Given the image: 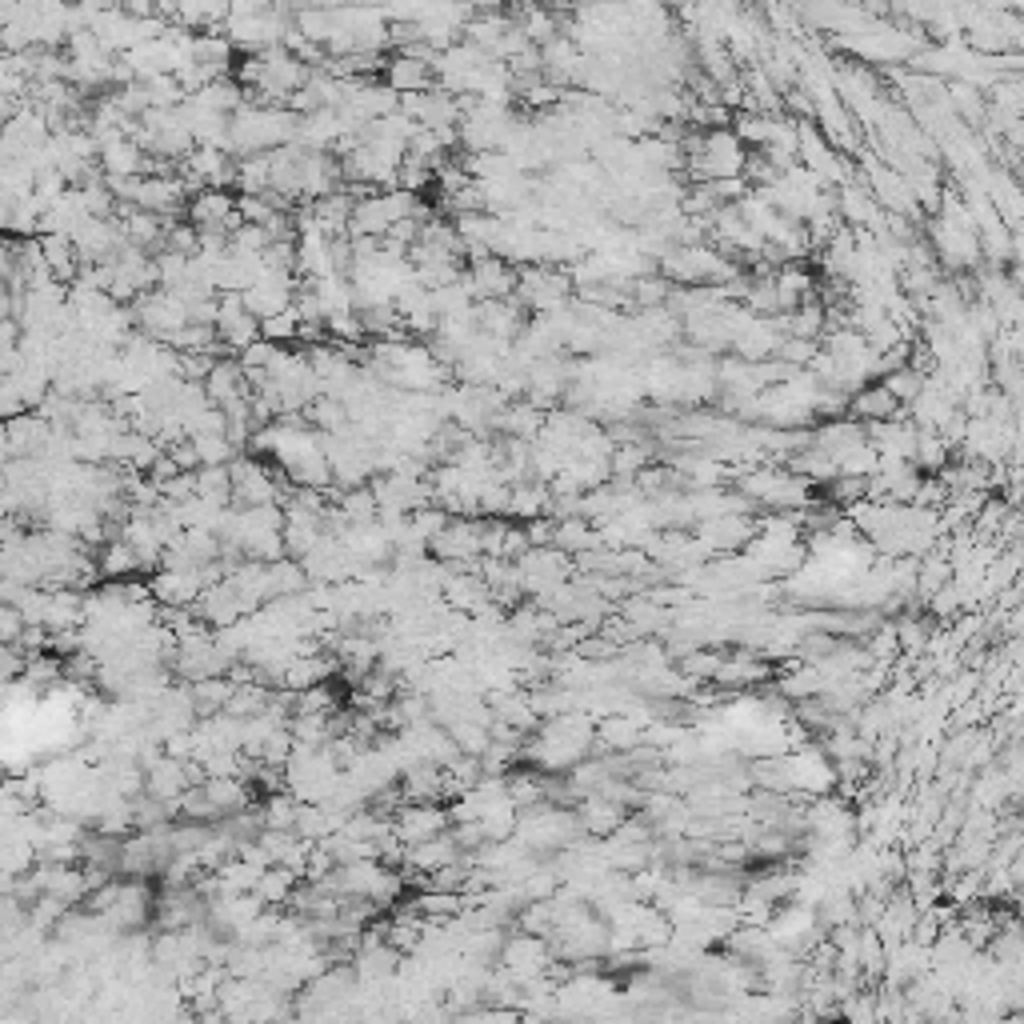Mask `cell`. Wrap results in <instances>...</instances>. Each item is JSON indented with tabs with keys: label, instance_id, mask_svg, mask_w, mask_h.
<instances>
[{
	"label": "cell",
	"instance_id": "obj_1",
	"mask_svg": "<svg viewBox=\"0 0 1024 1024\" xmlns=\"http://www.w3.org/2000/svg\"><path fill=\"white\" fill-rule=\"evenodd\" d=\"M300 112L288 104H256L244 100L241 109L232 112V156H253V153H273L280 144L297 141Z\"/></svg>",
	"mask_w": 1024,
	"mask_h": 1024
},
{
	"label": "cell",
	"instance_id": "obj_2",
	"mask_svg": "<svg viewBox=\"0 0 1024 1024\" xmlns=\"http://www.w3.org/2000/svg\"><path fill=\"white\" fill-rule=\"evenodd\" d=\"M517 300L529 312H552L573 300V276L569 268H552V265H529L520 268V285Z\"/></svg>",
	"mask_w": 1024,
	"mask_h": 1024
},
{
	"label": "cell",
	"instance_id": "obj_3",
	"mask_svg": "<svg viewBox=\"0 0 1024 1024\" xmlns=\"http://www.w3.org/2000/svg\"><path fill=\"white\" fill-rule=\"evenodd\" d=\"M520 576H525V593L529 596H549L552 588L573 581L576 561H569V552L557 549V544H532L525 557H520Z\"/></svg>",
	"mask_w": 1024,
	"mask_h": 1024
},
{
	"label": "cell",
	"instance_id": "obj_4",
	"mask_svg": "<svg viewBox=\"0 0 1024 1024\" xmlns=\"http://www.w3.org/2000/svg\"><path fill=\"white\" fill-rule=\"evenodd\" d=\"M229 469H232V505L253 508V505H280V500H285V488L276 485V476L256 461L253 452H241Z\"/></svg>",
	"mask_w": 1024,
	"mask_h": 1024
},
{
	"label": "cell",
	"instance_id": "obj_5",
	"mask_svg": "<svg viewBox=\"0 0 1024 1024\" xmlns=\"http://www.w3.org/2000/svg\"><path fill=\"white\" fill-rule=\"evenodd\" d=\"M452 816L444 801H405L393 816V833H397L405 845H420V840H432L449 833Z\"/></svg>",
	"mask_w": 1024,
	"mask_h": 1024
},
{
	"label": "cell",
	"instance_id": "obj_6",
	"mask_svg": "<svg viewBox=\"0 0 1024 1024\" xmlns=\"http://www.w3.org/2000/svg\"><path fill=\"white\" fill-rule=\"evenodd\" d=\"M185 217L197 224V229L236 232L244 224L241 209H236V192H229V188H197V192L188 197Z\"/></svg>",
	"mask_w": 1024,
	"mask_h": 1024
},
{
	"label": "cell",
	"instance_id": "obj_7",
	"mask_svg": "<svg viewBox=\"0 0 1024 1024\" xmlns=\"http://www.w3.org/2000/svg\"><path fill=\"white\" fill-rule=\"evenodd\" d=\"M432 557L444 564H476L485 557L481 549V517H452L449 529L432 540Z\"/></svg>",
	"mask_w": 1024,
	"mask_h": 1024
},
{
	"label": "cell",
	"instance_id": "obj_8",
	"mask_svg": "<svg viewBox=\"0 0 1024 1024\" xmlns=\"http://www.w3.org/2000/svg\"><path fill=\"white\" fill-rule=\"evenodd\" d=\"M469 280H473L476 300H508L517 297L520 268L505 256H485V261H469Z\"/></svg>",
	"mask_w": 1024,
	"mask_h": 1024
},
{
	"label": "cell",
	"instance_id": "obj_9",
	"mask_svg": "<svg viewBox=\"0 0 1024 1024\" xmlns=\"http://www.w3.org/2000/svg\"><path fill=\"white\" fill-rule=\"evenodd\" d=\"M757 532H760V520L752 517V513H720V517L701 520V540H705L713 552L749 549Z\"/></svg>",
	"mask_w": 1024,
	"mask_h": 1024
},
{
	"label": "cell",
	"instance_id": "obj_10",
	"mask_svg": "<svg viewBox=\"0 0 1024 1024\" xmlns=\"http://www.w3.org/2000/svg\"><path fill=\"white\" fill-rule=\"evenodd\" d=\"M769 676H772V664L764 652L740 649L737 657H725V661H720L713 684L716 689H725V693H749V689L764 684Z\"/></svg>",
	"mask_w": 1024,
	"mask_h": 1024
},
{
	"label": "cell",
	"instance_id": "obj_11",
	"mask_svg": "<svg viewBox=\"0 0 1024 1024\" xmlns=\"http://www.w3.org/2000/svg\"><path fill=\"white\" fill-rule=\"evenodd\" d=\"M197 617L205 620L209 628H229V625H236L241 617H249V613H244V601H241V593H236V584L224 576V581L209 584V588L200 593Z\"/></svg>",
	"mask_w": 1024,
	"mask_h": 1024
},
{
	"label": "cell",
	"instance_id": "obj_12",
	"mask_svg": "<svg viewBox=\"0 0 1024 1024\" xmlns=\"http://www.w3.org/2000/svg\"><path fill=\"white\" fill-rule=\"evenodd\" d=\"M525 305H520L517 297L508 300H476V320H481V332H488V337H496V341H517L520 332H525Z\"/></svg>",
	"mask_w": 1024,
	"mask_h": 1024
},
{
	"label": "cell",
	"instance_id": "obj_13",
	"mask_svg": "<svg viewBox=\"0 0 1024 1024\" xmlns=\"http://www.w3.org/2000/svg\"><path fill=\"white\" fill-rule=\"evenodd\" d=\"M456 857H461V845H456V837H452V828H449V833H441V837L420 840V845H408L400 872H405V881H408V877H420V872L429 877V872L444 869V865H449V860H456Z\"/></svg>",
	"mask_w": 1024,
	"mask_h": 1024
},
{
	"label": "cell",
	"instance_id": "obj_14",
	"mask_svg": "<svg viewBox=\"0 0 1024 1024\" xmlns=\"http://www.w3.org/2000/svg\"><path fill=\"white\" fill-rule=\"evenodd\" d=\"M576 816H581V825L588 837H608V833H617L628 821V804L613 801V796H605V793H584L581 801H576Z\"/></svg>",
	"mask_w": 1024,
	"mask_h": 1024
},
{
	"label": "cell",
	"instance_id": "obj_15",
	"mask_svg": "<svg viewBox=\"0 0 1024 1024\" xmlns=\"http://www.w3.org/2000/svg\"><path fill=\"white\" fill-rule=\"evenodd\" d=\"M385 85H393V89L405 97V92H425V89H437V68H432V60H425V56H408V53H397L393 60L385 65Z\"/></svg>",
	"mask_w": 1024,
	"mask_h": 1024
},
{
	"label": "cell",
	"instance_id": "obj_16",
	"mask_svg": "<svg viewBox=\"0 0 1024 1024\" xmlns=\"http://www.w3.org/2000/svg\"><path fill=\"white\" fill-rule=\"evenodd\" d=\"M640 745H645V725L637 716L608 713V720H596V749H608L617 757V752H632Z\"/></svg>",
	"mask_w": 1024,
	"mask_h": 1024
},
{
	"label": "cell",
	"instance_id": "obj_17",
	"mask_svg": "<svg viewBox=\"0 0 1024 1024\" xmlns=\"http://www.w3.org/2000/svg\"><path fill=\"white\" fill-rule=\"evenodd\" d=\"M205 793H209V801L217 804V813L224 816H236L244 813V808H253V784L244 781V777H205Z\"/></svg>",
	"mask_w": 1024,
	"mask_h": 1024
},
{
	"label": "cell",
	"instance_id": "obj_18",
	"mask_svg": "<svg viewBox=\"0 0 1024 1024\" xmlns=\"http://www.w3.org/2000/svg\"><path fill=\"white\" fill-rule=\"evenodd\" d=\"M400 789L408 801H444V764L417 760L400 772Z\"/></svg>",
	"mask_w": 1024,
	"mask_h": 1024
},
{
	"label": "cell",
	"instance_id": "obj_19",
	"mask_svg": "<svg viewBox=\"0 0 1024 1024\" xmlns=\"http://www.w3.org/2000/svg\"><path fill=\"white\" fill-rule=\"evenodd\" d=\"M848 412L857 420H865V425H877V420H892L901 417V400L892 397L884 385H865L852 393V400H848Z\"/></svg>",
	"mask_w": 1024,
	"mask_h": 1024
},
{
	"label": "cell",
	"instance_id": "obj_20",
	"mask_svg": "<svg viewBox=\"0 0 1024 1024\" xmlns=\"http://www.w3.org/2000/svg\"><path fill=\"white\" fill-rule=\"evenodd\" d=\"M41 249H45V265L48 273L60 280V285H73L80 276V253L73 236H60V232H41Z\"/></svg>",
	"mask_w": 1024,
	"mask_h": 1024
},
{
	"label": "cell",
	"instance_id": "obj_21",
	"mask_svg": "<svg viewBox=\"0 0 1024 1024\" xmlns=\"http://www.w3.org/2000/svg\"><path fill=\"white\" fill-rule=\"evenodd\" d=\"M97 564H100V576H109V581H124V576L144 573L141 552H136L124 537L104 540V544H100V552H97Z\"/></svg>",
	"mask_w": 1024,
	"mask_h": 1024
},
{
	"label": "cell",
	"instance_id": "obj_22",
	"mask_svg": "<svg viewBox=\"0 0 1024 1024\" xmlns=\"http://www.w3.org/2000/svg\"><path fill=\"white\" fill-rule=\"evenodd\" d=\"M513 21H517V16H508L505 9L476 12L473 21H469V29H464V41H469V45H476L481 53L493 56L496 45H500V41H505V33L513 29Z\"/></svg>",
	"mask_w": 1024,
	"mask_h": 1024
},
{
	"label": "cell",
	"instance_id": "obj_23",
	"mask_svg": "<svg viewBox=\"0 0 1024 1024\" xmlns=\"http://www.w3.org/2000/svg\"><path fill=\"white\" fill-rule=\"evenodd\" d=\"M192 684V705H197V716H217L229 708L232 693H236V681L229 672L221 676H205V681H188Z\"/></svg>",
	"mask_w": 1024,
	"mask_h": 1024
},
{
	"label": "cell",
	"instance_id": "obj_24",
	"mask_svg": "<svg viewBox=\"0 0 1024 1024\" xmlns=\"http://www.w3.org/2000/svg\"><path fill=\"white\" fill-rule=\"evenodd\" d=\"M297 808L300 801L288 789H276V793H265L261 804H256V816H261V828H276V833H293L297 828Z\"/></svg>",
	"mask_w": 1024,
	"mask_h": 1024
},
{
	"label": "cell",
	"instance_id": "obj_25",
	"mask_svg": "<svg viewBox=\"0 0 1024 1024\" xmlns=\"http://www.w3.org/2000/svg\"><path fill=\"white\" fill-rule=\"evenodd\" d=\"M236 192H268L273 188V153L236 156Z\"/></svg>",
	"mask_w": 1024,
	"mask_h": 1024
},
{
	"label": "cell",
	"instance_id": "obj_26",
	"mask_svg": "<svg viewBox=\"0 0 1024 1024\" xmlns=\"http://www.w3.org/2000/svg\"><path fill=\"white\" fill-rule=\"evenodd\" d=\"M305 881L297 869H288V865H268L265 877H261V884H256V892H261V901L265 904H276V909H285L288 901H293V892H297V884Z\"/></svg>",
	"mask_w": 1024,
	"mask_h": 1024
},
{
	"label": "cell",
	"instance_id": "obj_27",
	"mask_svg": "<svg viewBox=\"0 0 1024 1024\" xmlns=\"http://www.w3.org/2000/svg\"><path fill=\"white\" fill-rule=\"evenodd\" d=\"M197 496L209 505L229 508L232 505V469L229 464H200L197 469Z\"/></svg>",
	"mask_w": 1024,
	"mask_h": 1024
},
{
	"label": "cell",
	"instance_id": "obj_28",
	"mask_svg": "<svg viewBox=\"0 0 1024 1024\" xmlns=\"http://www.w3.org/2000/svg\"><path fill=\"white\" fill-rule=\"evenodd\" d=\"M777 297H781V312L801 309L804 300L813 297V276L796 265H784L781 273H777Z\"/></svg>",
	"mask_w": 1024,
	"mask_h": 1024
},
{
	"label": "cell",
	"instance_id": "obj_29",
	"mask_svg": "<svg viewBox=\"0 0 1024 1024\" xmlns=\"http://www.w3.org/2000/svg\"><path fill=\"white\" fill-rule=\"evenodd\" d=\"M913 464L921 469V473H940V469L948 464V441H945V437H940L936 429H921V432H916Z\"/></svg>",
	"mask_w": 1024,
	"mask_h": 1024
},
{
	"label": "cell",
	"instance_id": "obj_30",
	"mask_svg": "<svg viewBox=\"0 0 1024 1024\" xmlns=\"http://www.w3.org/2000/svg\"><path fill=\"white\" fill-rule=\"evenodd\" d=\"M293 24H297L305 36H309L312 45L324 48L332 36H337V9H300Z\"/></svg>",
	"mask_w": 1024,
	"mask_h": 1024
},
{
	"label": "cell",
	"instance_id": "obj_31",
	"mask_svg": "<svg viewBox=\"0 0 1024 1024\" xmlns=\"http://www.w3.org/2000/svg\"><path fill=\"white\" fill-rule=\"evenodd\" d=\"M652 452L645 449V444H617L613 449V481H637L640 473H645V464H649Z\"/></svg>",
	"mask_w": 1024,
	"mask_h": 1024
},
{
	"label": "cell",
	"instance_id": "obj_32",
	"mask_svg": "<svg viewBox=\"0 0 1024 1024\" xmlns=\"http://www.w3.org/2000/svg\"><path fill=\"white\" fill-rule=\"evenodd\" d=\"M300 324H305V317H300V309L293 305V309L276 312V317H265L261 320V337L273 344H288V341H300Z\"/></svg>",
	"mask_w": 1024,
	"mask_h": 1024
},
{
	"label": "cell",
	"instance_id": "obj_33",
	"mask_svg": "<svg viewBox=\"0 0 1024 1024\" xmlns=\"http://www.w3.org/2000/svg\"><path fill=\"white\" fill-rule=\"evenodd\" d=\"M337 708H341V701L329 689V681L312 684L305 693H293V713H337Z\"/></svg>",
	"mask_w": 1024,
	"mask_h": 1024
},
{
	"label": "cell",
	"instance_id": "obj_34",
	"mask_svg": "<svg viewBox=\"0 0 1024 1024\" xmlns=\"http://www.w3.org/2000/svg\"><path fill=\"white\" fill-rule=\"evenodd\" d=\"M821 329H825V309H821V305L808 297L801 309H793L789 332H793V337H804V341H816V337H821Z\"/></svg>",
	"mask_w": 1024,
	"mask_h": 1024
},
{
	"label": "cell",
	"instance_id": "obj_35",
	"mask_svg": "<svg viewBox=\"0 0 1024 1024\" xmlns=\"http://www.w3.org/2000/svg\"><path fill=\"white\" fill-rule=\"evenodd\" d=\"M720 652H705V649H696V652H689V657H681V672L689 676V681H713L716 676V669H720Z\"/></svg>",
	"mask_w": 1024,
	"mask_h": 1024
},
{
	"label": "cell",
	"instance_id": "obj_36",
	"mask_svg": "<svg viewBox=\"0 0 1024 1024\" xmlns=\"http://www.w3.org/2000/svg\"><path fill=\"white\" fill-rule=\"evenodd\" d=\"M273 236H268L265 224H241L232 232V253H265Z\"/></svg>",
	"mask_w": 1024,
	"mask_h": 1024
},
{
	"label": "cell",
	"instance_id": "obj_37",
	"mask_svg": "<svg viewBox=\"0 0 1024 1024\" xmlns=\"http://www.w3.org/2000/svg\"><path fill=\"white\" fill-rule=\"evenodd\" d=\"M24 632H29V620H24V613L16 605H9V601H4V608H0V640H4V645H21Z\"/></svg>",
	"mask_w": 1024,
	"mask_h": 1024
},
{
	"label": "cell",
	"instance_id": "obj_38",
	"mask_svg": "<svg viewBox=\"0 0 1024 1024\" xmlns=\"http://www.w3.org/2000/svg\"><path fill=\"white\" fill-rule=\"evenodd\" d=\"M161 496L173 500V505H177V500H188V496H197V473H177L173 481L161 485Z\"/></svg>",
	"mask_w": 1024,
	"mask_h": 1024
},
{
	"label": "cell",
	"instance_id": "obj_39",
	"mask_svg": "<svg viewBox=\"0 0 1024 1024\" xmlns=\"http://www.w3.org/2000/svg\"><path fill=\"white\" fill-rule=\"evenodd\" d=\"M232 16H256V12H273L276 0H229Z\"/></svg>",
	"mask_w": 1024,
	"mask_h": 1024
},
{
	"label": "cell",
	"instance_id": "obj_40",
	"mask_svg": "<svg viewBox=\"0 0 1024 1024\" xmlns=\"http://www.w3.org/2000/svg\"><path fill=\"white\" fill-rule=\"evenodd\" d=\"M112 4L133 12V16H156V0H112Z\"/></svg>",
	"mask_w": 1024,
	"mask_h": 1024
},
{
	"label": "cell",
	"instance_id": "obj_41",
	"mask_svg": "<svg viewBox=\"0 0 1024 1024\" xmlns=\"http://www.w3.org/2000/svg\"><path fill=\"white\" fill-rule=\"evenodd\" d=\"M293 9H344V4H353V0H288Z\"/></svg>",
	"mask_w": 1024,
	"mask_h": 1024
}]
</instances>
